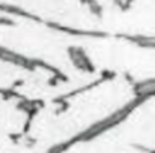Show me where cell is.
<instances>
[{
  "label": "cell",
  "mask_w": 155,
  "mask_h": 153,
  "mask_svg": "<svg viewBox=\"0 0 155 153\" xmlns=\"http://www.w3.org/2000/svg\"><path fill=\"white\" fill-rule=\"evenodd\" d=\"M68 57L71 60V63L74 65V68H77L78 71L83 72H95V66L91 62L89 56L86 54V51L81 47H69L68 48Z\"/></svg>",
  "instance_id": "6da1fadb"
},
{
  "label": "cell",
  "mask_w": 155,
  "mask_h": 153,
  "mask_svg": "<svg viewBox=\"0 0 155 153\" xmlns=\"http://www.w3.org/2000/svg\"><path fill=\"white\" fill-rule=\"evenodd\" d=\"M0 24H6V26H15V23L9 18H0Z\"/></svg>",
  "instance_id": "7a4b0ae2"
}]
</instances>
